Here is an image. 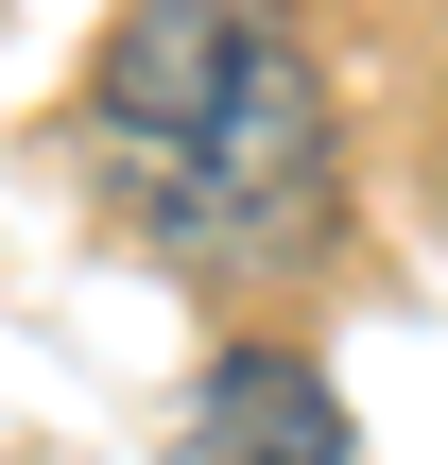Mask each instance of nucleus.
Here are the masks:
<instances>
[{
	"mask_svg": "<svg viewBox=\"0 0 448 465\" xmlns=\"http://www.w3.org/2000/svg\"><path fill=\"white\" fill-rule=\"evenodd\" d=\"M86 121L155 242H190V259L328 242V86L276 0H121Z\"/></svg>",
	"mask_w": 448,
	"mask_h": 465,
	"instance_id": "nucleus-1",
	"label": "nucleus"
},
{
	"mask_svg": "<svg viewBox=\"0 0 448 465\" xmlns=\"http://www.w3.org/2000/svg\"><path fill=\"white\" fill-rule=\"evenodd\" d=\"M173 465H345V397H328L294 345H224V362L190 380Z\"/></svg>",
	"mask_w": 448,
	"mask_h": 465,
	"instance_id": "nucleus-2",
	"label": "nucleus"
}]
</instances>
